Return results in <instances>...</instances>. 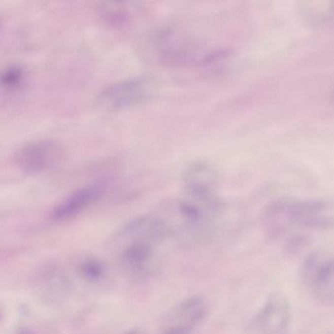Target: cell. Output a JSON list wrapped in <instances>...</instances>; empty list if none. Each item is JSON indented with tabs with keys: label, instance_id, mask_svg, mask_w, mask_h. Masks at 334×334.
Wrapping results in <instances>:
<instances>
[{
	"label": "cell",
	"instance_id": "cell-7",
	"mask_svg": "<svg viewBox=\"0 0 334 334\" xmlns=\"http://www.w3.org/2000/svg\"><path fill=\"white\" fill-rule=\"evenodd\" d=\"M103 194L99 184H87L75 189L64 197L52 210L51 218L55 222H67L96 203Z\"/></svg>",
	"mask_w": 334,
	"mask_h": 334
},
{
	"label": "cell",
	"instance_id": "cell-8",
	"mask_svg": "<svg viewBox=\"0 0 334 334\" xmlns=\"http://www.w3.org/2000/svg\"><path fill=\"white\" fill-rule=\"evenodd\" d=\"M156 263L155 246L130 242L121 254V264L131 277L144 278L152 273Z\"/></svg>",
	"mask_w": 334,
	"mask_h": 334
},
{
	"label": "cell",
	"instance_id": "cell-1",
	"mask_svg": "<svg viewBox=\"0 0 334 334\" xmlns=\"http://www.w3.org/2000/svg\"><path fill=\"white\" fill-rule=\"evenodd\" d=\"M265 223L275 237L293 226L328 229L333 225V207L321 201H280L266 210Z\"/></svg>",
	"mask_w": 334,
	"mask_h": 334
},
{
	"label": "cell",
	"instance_id": "cell-6",
	"mask_svg": "<svg viewBox=\"0 0 334 334\" xmlns=\"http://www.w3.org/2000/svg\"><path fill=\"white\" fill-rule=\"evenodd\" d=\"M209 313L207 300L200 295L190 296L179 302L164 317L162 329H176L192 333Z\"/></svg>",
	"mask_w": 334,
	"mask_h": 334
},
{
	"label": "cell",
	"instance_id": "cell-9",
	"mask_svg": "<svg viewBox=\"0 0 334 334\" xmlns=\"http://www.w3.org/2000/svg\"><path fill=\"white\" fill-rule=\"evenodd\" d=\"M82 273L87 279H96L101 277L103 268L96 261H87L82 265Z\"/></svg>",
	"mask_w": 334,
	"mask_h": 334
},
{
	"label": "cell",
	"instance_id": "cell-4",
	"mask_svg": "<svg viewBox=\"0 0 334 334\" xmlns=\"http://www.w3.org/2000/svg\"><path fill=\"white\" fill-rule=\"evenodd\" d=\"M300 279L307 290L320 302L332 305L334 300V265L332 256L315 251L305 258Z\"/></svg>",
	"mask_w": 334,
	"mask_h": 334
},
{
	"label": "cell",
	"instance_id": "cell-2",
	"mask_svg": "<svg viewBox=\"0 0 334 334\" xmlns=\"http://www.w3.org/2000/svg\"><path fill=\"white\" fill-rule=\"evenodd\" d=\"M156 86L149 77L125 79L103 89L95 99V104L101 111L125 110L148 101L153 96Z\"/></svg>",
	"mask_w": 334,
	"mask_h": 334
},
{
	"label": "cell",
	"instance_id": "cell-10",
	"mask_svg": "<svg viewBox=\"0 0 334 334\" xmlns=\"http://www.w3.org/2000/svg\"><path fill=\"white\" fill-rule=\"evenodd\" d=\"M161 334H190L183 332V331H180V330H176V329H162Z\"/></svg>",
	"mask_w": 334,
	"mask_h": 334
},
{
	"label": "cell",
	"instance_id": "cell-11",
	"mask_svg": "<svg viewBox=\"0 0 334 334\" xmlns=\"http://www.w3.org/2000/svg\"><path fill=\"white\" fill-rule=\"evenodd\" d=\"M126 334H143V333H142L141 331H140V330H138V329H137V330H131V331H129L128 333H126Z\"/></svg>",
	"mask_w": 334,
	"mask_h": 334
},
{
	"label": "cell",
	"instance_id": "cell-3",
	"mask_svg": "<svg viewBox=\"0 0 334 334\" xmlns=\"http://www.w3.org/2000/svg\"><path fill=\"white\" fill-rule=\"evenodd\" d=\"M66 157L67 149L60 141L39 140L19 147L13 156V162L22 172L40 174L58 167Z\"/></svg>",
	"mask_w": 334,
	"mask_h": 334
},
{
	"label": "cell",
	"instance_id": "cell-5",
	"mask_svg": "<svg viewBox=\"0 0 334 334\" xmlns=\"http://www.w3.org/2000/svg\"><path fill=\"white\" fill-rule=\"evenodd\" d=\"M291 317L288 299L281 293L273 294L251 320L250 333L286 334Z\"/></svg>",
	"mask_w": 334,
	"mask_h": 334
}]
</instances>
